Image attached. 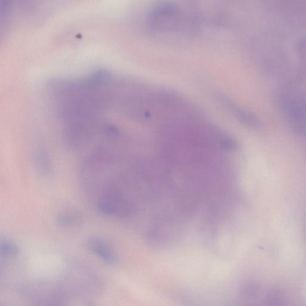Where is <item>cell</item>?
<instances>
[{
    "label": "cell",
    "instance_id": "1",
    "mask_svg": "<svg viewBox=\"0 0 306 306\" xmlns=\"http://www.w3.org/2000/svg\"><path fill=\"white\" fill-rule=\"evenodd\" d=\"M85 247L91 253L95 254L106 264H115L117 253L110 243L98 237H91L86 240Z\"/></svg>",
    "mask_w": 306,
    "mask_h": 306
},
{
    "label": "cell",
    "instance_id": "2",
    "mask_svg": "<svg viewBox=\"0 0 306 306\" xmlns=\"http://www.w3.org/2000/svg\"><path fill=\"white\" fill-rule=\"evenodd\" d=\"M34 162L37 171L42 176L47 178L52 174L50 157L42 146H39L34 151Z\"/></svg>",
    "mask_w": 306,
    "mask_h": 306
},
{
    "label": "cell",
    "instance_id": "3",
    "mask_svg": "<svg viewBox=\"0 0 306 306\" xmlns=\"http://www.w3.org/2000/svg\"><path fill=\"white\" fill-rule=\"evenodd\" d=\"M82 216L76 210H65L59 213L56 217V222L59 227L71 228L81 224Z\"/></svg>",
    "mask_w": 306,
    "mask_h": 306
},
{
    "label": "cell",
    "instance_id": "4",
    "mask_svg": "<svg viewBox=\"0 0 306 306\" xmlns=\"http://www.w3.org/2000/svg\"><path fill=\"white\" fill-rule=\"evenodd\" d=\"M0 253L5 259H14L19 254V248L12 240L4 238L0 242Z\"/></svg>",
    "mask_w": 306,
    "mask_h": 306
},
{
    "label": "cell",
    "instance_id": "5",
    "mask_svg": "<svg viewBox=\"0 0 306 306\" xmlns=\"http://www.w3.org/2000/svg\"><path fill=\"white\" fill-rule=\"evenodd\" d=\"M86 306H97L95 304H93V303H87V304Z\"/></svg>",
    "mask_w": 306,
    "mask_h": 306
},
{
    "label": "cell",
    "instance_id": "6",
    "mask_svg": "<svg viewBox=\"0 0 306 306\" xmlns=\"http://www.w3.org/2000/svg\"><path fill=\"white\" fill-rule=\"evenodd\" d=\"M1 306H5V305H1Z\"/></svg>",
    "mask_w": 306,
    "mask_h": 306
}]
</instances>
